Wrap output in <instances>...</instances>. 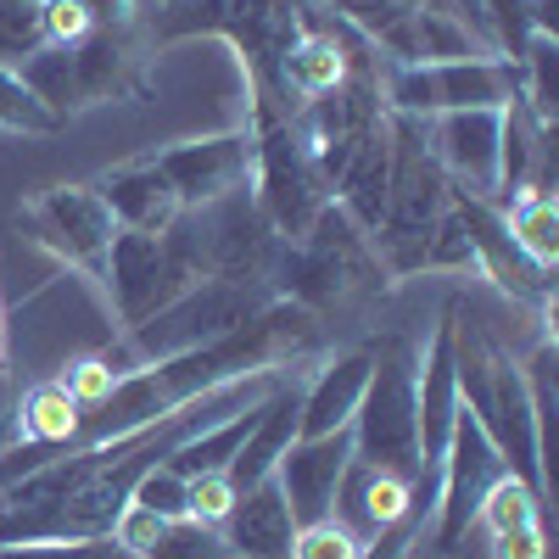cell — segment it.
I'll return each instance as SVG.
<instances>
[{
    "label": "cell",
    "instance_id": "cell-1",
    "mask_svg": "<svg viewBox=\"0 0 559 559\" xmlns=\"http://www.w3.org/2000/svg\"><path fill=\"white\" fill-rule=\"evenodd\" d=\"M453 376H459V403L471 408L476 426L492 437V448L509 464V476L526 481L532 492H548V471H543L548 426L537 419L521 358H509L498 342H487L476 324L453 319Z\"/></svg>",
    "mask_w": 559,
    "mask_h": 559
},
{
    "label": "cell",
    "instance_id": "cell-2",
    "mask_svg": "<svg viewBox=\"0 0 559 559\" xmlns=\"http://www.w3.org/2000/svg\"><path fill=\"white\" fill-rule=\"evenodd\" d=\"M376 369H369L364 403L353 414V459L376 464L386 476H403L419 487V498L437 503V471L419 453V426H414V376H419V347L408 336L369 342Z\"/></svg>",
    "mask_w": 559,
    "mask_h": 559
},
{
    "label": "cell",
    "instance_id": "cell-3",
    "mask_svg": "<svg viewBox=\"0 0 559 559\" xmlns=\"http://www.w3.org/2000/svg\"><path fill=\"white\" fill-rule=\"evenodd\" d=\"M17 73L28 79V90L62 123L73 112L107 107V102H140L152 90L146 68H140V28H129V34L96 28L79 45H45V51H34Z\"/></svg>",
    "mask_w": 559,
    "mask_h": 559
},
{
    "label": "cell",
    "instance_id": "cell-4",
    "mask_svg": "<svg viewBox=\"0 0 559 559\" xmlns=\"http://www.w3.org/2000/svg\"><path fill=\"white\" fill-rule=\"evenodd\" d=\"M252 146H258L252 197H258L263 218L274 224L280 241H302L308 224L331 202V185H324L308 140L297 134V112L252 96Z\"/></svg>",
    "mask_w": 559,
    "mask_h": 559
},
{
    "label": "cell",
    "instance_id": "cell-5",
    "mask_svg": "<svg viewBox=\"0 0 559 559\" xmlns=\"http://www.w3.org/2000/svg\"><path fill=\"white\" fill-rule=\"evenodd\" d=\"M274 297L263 286H241V280H197L185 297H174L163 313H152L146 324L123 331V347L134 353V364H157L174 353H197L218 336H236L241 324H252Z\"/></svg>",
    "mask_w": 559,
    "mask_h": 559
},
{
    "label": "cell",
    "instance_id": "cell-6",
    "mask_svg": "<svg viewBox=\"0 0 559 559\" xmlns=\"http://www.w3.org/2000/svg\"><path fill=\"white\" fill-rule=\"evenodd\" d=\"M386 112L397 118H442V112H476V107H509L521 96V73L503 57H471V62H408L386 68L381 79Z\"/></svg>",
    "mask_w": 559,
    "mask_h": 559
},
{
    "label": "cell",
    "instance_id": "cell-7",
    "mask_svg": "<svg viewBox=\"0 0 559 559\" xmlns=\"http://www.w3.org/2000/svg\"><path fill=\"white\" fill-rule=\"evenodd\" d=\"M17 224L28 229V241L45 247L57 263L79 269L84 280H107V252H112V236H118V218L112 207L102 202L96 185H45L34 191L17 213Z\"/></svg>",
    "mask_w": 559,
    "mask_h": 559
},
{
    "label": "cell",
    "instance_id": "cell-8",
    "mask_svg": "<svg viewBox=\"0 0 559 559\" xmlns=\"http://www.w3.org/2000/svg\"><path fill=\"white\" fill-rule=\"evenodd\" d=\"M509 476L503 453L492 448V437L476 426V414L459 403V419H453V437H448V453L437 464V503H431V548L437 554H453L464 537L476 532V515H481V498Z\"/></svg>",
    "mask_w": 559,
    "mask_h": 559
},
{
    "label": "cell",
    "instance_id": "cell-9",
    "mask_svg": "<svg viewBox=\"0 0 559 559\" xmlns=\"http://www.w3.org/2000/svg\"><path fill=\"white\" fill-rule=\"evenodd\" d=\"M197 269L168 236H140V229H118L112 236V252H107V280L102 292L118 313L123 331L146 324L152 313H163L174 297H185L197 286Z\"/></svg>",
    "mask_w": 559,
    "mask_h": 559
},
{
    "label": "cell",
    "instance_id": "cell-10",
    "mask_svg": "<svg viewBox=\"0 0 559 559\" xmlns=\"http://www.w3.org/2000/svg\"><path fill=\"white\" fill-rule=\"evenodd\" d=\"M152 157H157L163 179L174 185L179 213H197V207L224 202L229 191H241V185H252L258 146H252V123H241V129H218V134L179 140V146L152 152Z\"/></svg>",
    "mask_w": 559,
    "mask_h": 559
},
{
    "label": "cell",
    "instance_id": "cell-11",
    "mask_svg": "<svg viewBox=\"0 0 559 559\" xmlns=\"http://www.w3.org/2000/svg\"><path fill=\"white\" fill-rule=\"evenodd\" d=\"M448 207H453V218L464 224V236H471L476 274H487L498 292H509L515 302H526V308H537V313L548 319V313H554V280H548L554 269H537V263L515 247L503 213H498L487 197H471V191H459V185L448 179Z\"/></svg>",
    "mask_w": 559,
    "mask_h": 559
},
{
    "label": "cell",
    "instance_id": "cell-12",
    "mask_svg": "<svg viewBox=\"0 0 559 559\" xmlns=\"http://www.w3.org/2000/svg\"><path fill=\"white\" fill-rule=\"evenodd\" d=\"M498 134H503V107H476V112H442L426 118V146L442 174H453L459 191L471 197H498Z\"/></svg>",
    "mask_w": 559,
    "mask_h": 559
},
{
    "label": "cell",
    "instance_id": "cell-13",
    "mask_svg": "<svg viewBox=\"0 0 559 559\" xmlns=\"http://www.w3.org/2000/svg\"><path fill=\"white\" fill-rule=\"evenodd\" d=\"M347 459H353V426L331 431V437H297L286 448V459L274 464V481H280V492H286L297 526L324 521L336 509V487H342Z\"/></svg>",
    "mask_w": 559,
    "mask_h": 559
},
{
    "label": "cell",
    "instance_id": "cell-14",
    "mask_svg": "<svg viewBox=\"0 0 559 559\" xmlns=\"http://www.w3.org/2000/svg\"><path fill=\"white\" fill-rule=\"evenodd\" d=\"M453 319H459V302L442 308L437 331L419 353V376H414V426H419V453L437 471L442 453H448V437H453V419H459V376H453Z\"/></svg>",
    "mask_w": 559,
    "mask_h": 559
},
{
    "label": "cell",
    "instance_id": "cell-15",
    "mask_svg": "<svg viewBox=\"0 0 559 559\" xmlns=\"http://www.w3.org/2000/svg\"><path fill=\"white\" fill-rule=\"evenodd\" d=\"M331 515L369 548L386 526H397L403 515H426V521H431V498H419V487H408L403 476H386V471H376V464L347 459Z\"/></svg>",
    "mask_w": 559,
    "mask_h": 559
},
{
    "label": "cell",
    "instance_id": "cell-16",
    "mask_svg": "<svg viewBox=\"0 0 559 559\" xmlns=\"http://www.w3.org/2000/svg\"><path fill=\"white\" fill-rule=\"evenodd\" d=\"M102 191V202L112 207L118 229H140V236H168L179 218V197L163 179L157 157H129L118 168H107L102 179H90Z\"/></svg>",
    "mask_w": 559,
    "mask_h": 559
},
{
    "label": "cell",
    "instance_id": "cell-17",
    "mask_svg": "<svg viewBox=\"0 0 559 559\" xmlns=\"http://www.w3.org/2000/svg\"><path fill=\"white\" fill-rule=\"evenodd\" d=\"M369 369H376V353L369 347H347L336 358H324L313 369V381L302 386V414H297V437H331L347 431L353 414L364 403Z\"/></svg>",
    "mask_w": 559,
    "mask_h": 559
},
{
    "label": "cell",
    "instance_id": "cell-18",
    "mask_svg": "<svg viewBox=\"0 0 559 559\" xmlns=\"http://www.w3.org/2000/svg\"><path fill=\"white\" fill-rule=\"evenodd\" d=\"M224 543L236 559H292V537H297V515L286 492H280V481H258L247 492H236V503H229L224 515Z\"/></svg>",
    "mask_w": 559,
    "mask_h": 559
},
{
    "label": "cell",
    "instance_id": "cell-19",
    "mask_svg": "<svg viewBox=\"0 0 559 559\" xmlns=\"http://www.w3.org/2000/svg\"><path fill=\"white\" fill-rule=\"evenodd\" d=\"M297 414H302V386L297 381H280L263 397V408H258V426L247 431V442L236 448V459H229V471H224L229 487L247 492V487H258V481L274 476V464L286 459V448L297 442Z\"/></svg>",
    "mask_w": 559,
    "mask_h": 559
},
{
    "label": "cell",
    "instance_id": "cell-20",
    "mask_svg": "<svg viewBox=\"0 0 559 559\" xmlns=\"http://www.w3.org/2000/svg\"><path fill=\"white\" fill-rule=\"evenodd\" d=\"M476 526L492 543V559H543L548 554V532H543V492H532L526 481L503 476L487 498Z\"/></svg>",
    "mask_w": 559,
    "mask_h": 559
},
{
    "label": "cell",
    "instance_id": "cell-21",
    "mask_svg": "<svg viewBox=\"0 0 559 559\" xmlns=\"http://www.w3.org/2000/svg\"><path fill=\"white\" fill-rule=\"evenodd\" d=\"M79 397L62 386V381H39L23 403H17V442L28 448H51V453H68L73 437H79Z\"/></svg>",
    "mask_w": 559,
    "mask_h": 559
},
{
    "label": "cell",
    "instance_id": "cell-22",
    "mask_svg": "<svg viewBox=\"0 0 559 559\" xmlns=\"http://www.w3.org/2000/svg\"><path fill=\"white\" fill-rule=\"evenodd\" d=\"M471 57H498L492 45L442 7L414 12V62H471Z\"/></svg>",
    "mask_w": 559,
    "mask_h": 559
},
{
    "label": "cell",
    "instance_id": "cell-23",
    "mask_svg": "<svg viewBox=\"0 0 559 559\" xmlns=\"http://www.w3.org/2000/svg\"><path fill=\"white\" fill-rule=\"evenodd\" d=\"M515 247L537 263V269H554L559 258V207H554V191H521L515 202L498 207Z\"/></svg>",
    "mask_w": 559,
    "mask_h": 559
},
{
    "label": "cell",
    "instance_id": "cell-24",
    "mask_svg": "<svg viewBox=\"0 0 559 559\" xmlns=\"http://www.w3.org/2000/svg\"><path fill=\"white\" fill-rule=\"evenodd\" d=\"M515 73H521V102L543 123H554L559 118V39L532 34V45H526V57L515 62Z\"/></svg>",
    "mask_w": 559,
    "mask_h": 559
},
{
    "label": "cell",
    "instance_id": "cell-25",
    "mask_svg": "<svg viewBox=\"0 0 559 559\" xmlns=\"http://www.w3.org/2000/svg\"><path fill=\"white\" fill-rule=\"evenodd\" d=\"M0 129H7V134H34V140L62 129V118L34 96L17 68H0Z\"/></svg>",
    "mask_w": 559,
    "mask_h": 559
},
{
    "label": "cell",
    "instance_id": "cell-26",
    "mask_svg": "<svg viewBox=\"0 0 559 559\" xmlns=\"http://www.w3.org/2000/svg\"><path fill=\"white\" fill-rule=\"evenodd\" d=\"M140 559H236V554H229V543H224L218 526H202V521H168Z\"/></svg>",
    "mask_w": 559,
    "mask_h": 559
},
{
    "label": "cell",
    "instance_id": "cell-27",
    "mask_svg": "<svg viewBox=\"0 0 559 559\" xmlns=\"http://www.w3.org/2000/svg\"><path fill=\"white\" fill-rule=\"evenodd\" d=\"M34 51H45L39 0H0V68H23Z\"/></svg>",
    "mask_w": 559,
    "mask_h": 559
},
{
    "label": "cell",
    "instance_id": "cell-28",
    "mask_svg": "<svg viewBox=\"0 0 559 559\" xmlns=\"http://www.w3.org/2000/svg\"><path fill=\"white\" fill-rule=\"evenodd\" d=\"M129 503L152 509L163 521H191V481H185L174 464H152V471L129 487Z\"/></svg>",
    "mask_w": 559,
    "mask_h": 559
},
{
    "label": "cell",
    "instance_id": "cell-29",
    "mask_svg": "<svg viewBox=\"0 0 559 559\" xmlns=\"http://www.w3.org/2000/svg\"><path fill=\"white\" fill-rule=\"evenodd\" d=\"M481 17H487V39L492 51L515 68L532 45V17H526V0H481Z\"/></svg>",
    "mask_w": 559,
    "mask_h": 559
},
{
    "label": "cell",
    "instance_id": "cell-30",
    "mask_svg": "<svg viewBox=\"0 0 559 559\" xmlns=\"http://www.w3.org/2000/svg\"><path fill=\"white\" fill-rule=\"evenodd\" d=\"M419 269H426V274H476L471 236H464V224L453 218V207H448V213H442V224L431 229L426 252H419Z\"/></svg>",
    "mask_w": 559,
    "mask_h": 559
},
{
    "label": "cell",
    "instance_id": "cell-31",
    "mask_svg": "<svg viewBox=\"0 0 559 559\" xmlns=\"http://www.w3.org/2000/svg\"><path fill=\"white\" fill-rule=\"evenodd\" d=\"M292 559H364V543H358L336 515H324V521L297 526V537H292Z\"/></svg>",
    "mask_w": 559,
    "mask_h": 559
},
{
    "label": "cell",
    "instance_id": "cell-32",
    "mask_svg": "<svg viewBox=\"0 0 559 559\" xmlns=\"http://www.w3.org/2000/svg\"><path fill=\"white\" fill-rule=\"evenodd\" d=\"M112 537H12L0 543V559H102Z\"/></svg>",
    "mask_w": 559,
    "mask_h": 559
},
{
    "label": "cell",
    "instance_id": "cell-33",
    "mask_svg": "<svg viewBox=\"0 0 559 559\" xmlns=\"http://www.w3.org/2000/svg\"><path fill=\"white\" fill-rule=\"evenodd\" d=\"M39 23H45V45H79L84 34H96L84 0H39Z\"/></svg>",
    "mask_w": 559,
    "mask_h": 559
},
{
    "label": "cell",
    "instance_id": "cell-34",
    "mask_svg": "<svg viewBox=\"0 0 559 559\" xmlns=\"http://www.w3.org/2000/svg\"><path fill=\"white\" fill-rule=\"evenodd\" d=\"M229 503H236V487H229L224 471H213V476H191V521H202V526H224Z\"/></svg>",
    "mask_w": 559,
    "mask_h": 559
},
{
    "label": "cell",
    "instance_id": "cell-35",
    "mask_svg": "<svg viewBox=\"0 0 559 559\" xmlns=\"http://www.w3.org/2000/svg\"><path fill=\"white\" fill-rule=\"evenodd\" d=\"M84 12H90V23L107 28V34L140 28V0H84Z\"/></svg>",
    "mask_w": 559,
    "mask_h": 559
},
{
    "label": "cell",
    "instance_id": "cell-36",
    "mask_svg": "<svg viewBox=\"0 0 559 559\" xmlns=\"http://www.w3.org/2000/svg\"><path fill=\"white\" fill-rule=\"evenodd\" d=\"M17 403H23V397H17V376L0 364V453L17 442Z\"/></svg>",
    "mask_w": 559,
    "mask_h": 559
},
{
    "label": "cell",
    "instance_id": "cell-37",
    "mask_svg": "<svg viewBox=\"0 0 559 559\" xmlns=\"http://www.w3.org/2000/svg\"><path fill=\"white\" fill-rule=\"evenodd\" d=\"M0 364H7V302H0Z\"/></svg>",
    "mask_w": 559,
    "mask_h": 559
},
{
    "label": "cell",
    "instance_id": "cell-38",
    "mask_svg": "<svg viewBox=\"0 0 559 559\" xmlns=\"http://www.w3.org/2000/svg\"><path fill=\"white\" fill-rule=\"evenodd\" d=\"M107 559H129V554H123V548H112V554H107Z\"/></svg>",
    "mask_w": 559,
    "mask_h": 559
},
{
    "label": "cell",
    "instance_id": "cell-39",
    "mask_svg": "<svg viewBox=\"0 0 559 559\" xmlns=\"http://www.w3.org/2000/svg\"><path fill=\"white\" fill-rule=\"evenodd\" d=\"M168 7H174V0H168Z\"/></svg>",
    "mask_w": 559,
    "mask_h": 559
},
{
    "label": "cell",
    "instance_id": "cell-40",
    "mask_svg": "<svg viewBox=\"0 0 559 559\" xmlns=\"http://www.w3.org/2000/svg\"><path fill=\"white\" fill-rule=\"evenodd\" d=\"M102 559H107V554H102Z\"/></svg>",
    "mask_w": 559,
    "mask_h": 559
}]
</instances>
